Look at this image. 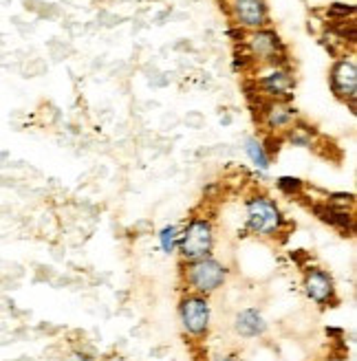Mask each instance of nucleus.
<instances>
[{
	"label": "nucleus",
	"instance_id": "1",
	"mask_svg": "<svg viewBox=\"0 0 357 361\" xmlns=\"http://www.w3.org/2000/svg\"><path fill=\"white\" fill-rule=\"evenodd\" d=\"M240 42V62L251 73L260 67L274 65H291L289 47L274 27H262L254 31H243Z\"/></svg>",
	"mask_w": 357,
	"mask_h": 361
},
{
	"label": "nucleus",
	"instance_id": "2",
	"mask_svg": "<svg viewBox=\"0 0 357 361\" xmlns=\"http://www.w3.org/2000/svg\"><path fill=\"white\" fill-rule=\"evenodd\" d=\"M289 218L285 211L274 198L262 194V192H251L245 198V229L254 238L260 240H271L278 238L280 233L289 229Z\"/></svg>",
	"mask_w": 357,
	"mask_h": 361
},
{
	"label": "nucleus",
	"instance_id": "3",
	"mask_svg": "<svg viewBox=\"0 0 357 361\" xmlns=\"http://www.w3.org/2000/svg\"><path fill=\"white\" fill-rule=\"evenodd\" d=\"M227 278H229L227 264L214 256L181 262V284L185 286V291L212 297L227 284Z\"/></svg>",
	"mask_w": 357,
	"mask_h": 361
},
{
	"label": "nucleus",
	"instance_id": "4",
	"mask_svg": "<svg viewBox=\"0 0 357 361\" xmlns=\"http://www.w3.org/2000/svg\"><path fill=\"white\" fill-rule=\"evenodd\" d=\"M214 247H216V227L209 216L196 214L181 227L176 245V253L181 262H192L212 256Z\"/></svg>",
	"mask_w": 357,
	"mask_h": 361
},
{
	"label": "nucleus",
	"instance_id": "5",
	"mask_svg": "<svg viewBox=\"0 0 357 361\" xmlns=\"http://www.w3.org/2000/svg\"><path fill=\"white\" fill-rule=\"evenodd\" d=\"M296 84H298L296 71L291 69V65L260 67L251 71V78L247 82V93H256L262 100L291 102Z\"/></svg>",
	"mask_w": 357,
	"mask_h": 361
},
{
	"label": "nucleus",
	"instance_id": "6",
	"mask_svg": "<svg viewBox=\"0 0 357 361\" xmlns=\"http://www.w3.org/2000/svg\"><path fill=\"white\" fill-rule=\"evenodd\" d=\"M176 315L183 335L190 337L192 342H203L209 337V331H212V302H209V297L185 291L178 297Z\"/></svg>",
	"mask_w": 357,
	"mask_h": 361
},
{
	"label": "nucleus",
	"instance_id": "7",
	"mask_svg": "<svg viewBox=\"0 0 357 361\" xmlns=\"http://www.w3.org/2000/svg\"><path fill=\"white\" fill-rule=\"evenodd\" d=\"M251 108L256 113V121L262 126L265 135L282 137L296 126L302 117L291 102L282 100H262L256 93H247Z\"/></svg>",
	"mask_w": 357,
	"mask_h": 361
},
{
	"label": "nucleus",
	"instance_id": "8",
	"mask_svg": "<svg viewBox=\"0 0 357 361\" xmlns=\"http://www.w3.org/2000/svg\"><path fill=\"white\" fill-rule=\"evenodd\" d=\"M223 5L234 29L254 31L271 27L269 0H225Z\"/></svg>",
	"mask_w": 357,
	"mask_h": 361
},
{
	"label": "nucleus",
	"instance_id": "9",
	"mask_svg": "<svg viewBox=\"0 0 357 361\" xmlns=\"http://www.w3.org/2000/svg\"><path fill=\"white\" fill-rule=\"evenodd\" d=\"M331 91L340 102H344L355 113V100H357V62L353 53H344V56L335 58L329 71Z\"/></svg>",
	"mask_w": 357,
	"mask_h": 361
},
{
	"label": "nucleus",
	"instance_id": "10",
	"mask_svg": "<svg viewBox=\"0 0 357 361\" xmlns=\"http://www.w3.org/2000/svg\"><path fill=\"white\" fill-rule=\"evenodd\" d=\"M302 289H304V295H307L318 309H329V306H335L340 302L333 275L322 267H309L304 271Z\"/></svg>",
	"mask_w": 357,
	"mask_h": 361
},
{
	"label": "nucleus",
	"instance_id": "11",
	"mask_svg": "<svg viewBox=\"0 0 357 361\" xmlns=\"http://www.w3.org/2000/svg\"><path fill=\"white\" fill-rule=\"evenodd\" d=\"M309 209L313 211V216H316L318 220L327 222V225H331L333 229H338L342 236H353L355 233L353 209H342V207L329 205L327 200H313Z\"/></svg>",
	"mask_w": 357,
	"mask_h": 361
},
{
	"label": "nucleus",
	"instance_id": "12",
	"mask_svg": "<svg viewBox=\"0 0 357 361\" xmlns=\"http://www.w3.org/2000/svg\"><path fill=\"white\" fill-rule=\"evenodd\" d=\"M232 328L240 339H258L267 333V320L260 309H256V306H247V309H240L234 315Z\"/></svg>",
	"mask_w": 357,
	"mask_h": 361
},
{
	"label": "nucleus",
	"instance_id": "13",
	"mask_svg": "<svg viewBox=\"0 0 357 361\" xmlns=\"http://www.w3.org/2000/svg\"><path fill=\"white\" fill-rule=\"evenodd\" d=\"M243 152L247 154L251 165H254L258 172H267L271 167V161H274V159L269 156L265 143H262V137H256V135H249L243 139Z\"/></svg>",
	"mask_w": 357,
	"mask_h": 361
},
{
	"label": "nucleus",
	"instance_id": "14",
	"mask_svg": "<svg viewBox=\"0 0 357 361\" xmlns=\"http://www.w3.org/2000/svg\"><path fill=\"white\" fill-rule=\"evenodd\" d=\"M316 137H318V130L300 119L289 132L282 135V143L296 145V148H313L316 145Z\"/></svg>",
	"mask_w": 357,
	"mask_h": 361
},
{
	"label": "nucleus",
	"instance_id": "15",
	"mask_svg": "<svg viewBox=\"0 0 357 361\" xmlns=\"http://www.w3.org/2000/svg\"><path fill=\"white\" fill-rule=\"evenodd\" d=\"M178 233H181V227L178 225H163L159 231H157V240H159V249L165 253V256H172L176 253V245H178Z\"/></svg>",
	"mask_w": 357,
	"mask_h": 361
},
{
	"label": "nucleus",
	"instance_id": "16",
	"mask_svg": "<svg viewBox=\"0 0 357 361\" xmlns=\"http://www.w3.org/2000/svg\"><path fill=\"white\" fill-rule=\"evenodd\" d=\"M276 187H278L280 194L291 196V198H302L304 196V189H307L304 180L298 178V176H278L276 178Z\"/></svg>",
	"mask_w": 357,
	"mask_h": 361
},
{
	"label": "nucleus",
	"instance_id": "17",
	"mask_svg": "<svg viewBox=\"0 0 357 361\" xmlns=\"http://www.w3.org/2000/svg\"><path fill=\"white\" fill-rule=\"evenodd\" d=\"M324 16H327V23H342V20L355 18V7L346 3H333L324 9Z\"/></svg>",
	"mask_w": 357,
	"mask_h": 361
},
{
	"label": "nucleus",
	"instance_id": "18",
	"mask_svg": "<svg viewBox=\"0 0 357 361\" xmlns=\"http://www.w3.org/2000/svg\"><path fill=\"white\" fill-rule=\"evenodd\" d=\"M327 200L329 205H335V207H342V209H353L355 205V194H346V192H331L327 194Z\"/></svg>",
	"mask_w": 357,
	"mask_h": 361
},
{
	"label": "nucleus",
	"instance_id": "19",
	"mask_svg": "<svg viewBox=\"0 0 357 361\" xmlns=\"http://www.w3.org/2000/svg\"><path fill=\"white\" fill-rule=\"evenodd\" d=\"M183 121L187 128H194V130H201L203 126H205V115L203 113H198V110H190L185 117H183Z\"/></svg>",
	"mask_w": 357,
	"mask_h": 361
},
{
	"label": "nucleus",
	"instance_id": "20",
	"mask_svg": "<svg viewBox=\"0 0 357 361\" xmlns=\"http://www.w3.org/2000/svg\"><path fill=\"white\" fill-rule=\"evenodd\" d=\"M218 192H223V183H220V180H212V183L203 187V196H205L207 200L220 198V196H218Z\"/></svg>",
	"mask_w": 357,
	"mask_h": 361
},
{
	"label": "nucleus",
	"instance_id": "21",
	"mask_svg": "<svg viewBox=\"0 0 357 361\" xmlns=\"http://www.w3.org/2000/svg\"><path fill=\"white\" fill-rule=\"evenodd\" d=\"M207 361H240L236 353H218V355H212Z\"/></svg>",
	"mask_w": 357,
	"mask_h": 361
},
{
	"label": "nucleus",
	"instance_id": "22",
	"mask_svg": "<svg viewBox=\"0 0 357 361\" xmlns=\"http://www.w3.org/2000/svg\"><path fill=\"white\" fill-rule=\"evenodd\" d=\"M20 361H31V359H27V357H25V359H20Z\"/></svg>",
	"mask_w": 357,
	"mask_h": 361
}]
</instances>
